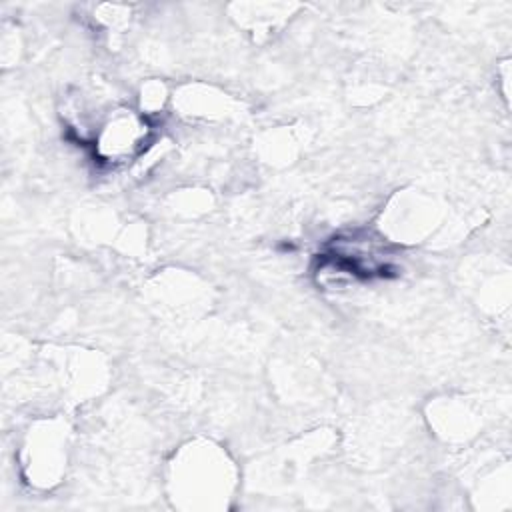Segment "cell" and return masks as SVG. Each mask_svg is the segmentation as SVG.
Here are the masks:
<instances>
[{"label":"cell","instance_id":"6da1fadb","mask_svg":"<svg viewBox=\"0 0 512 512\" xmlns=\"http://www.w3.org/2000/svg\"><path fill=\"white\" fill-rule=\"evenodd\" d=\"M150 126L140 114L120 108L106 116L94 134L96 156L106 164H124L136 158L148 144Z\"/></svg>","mask_w":512,"mask_h":512}]
</instances>
